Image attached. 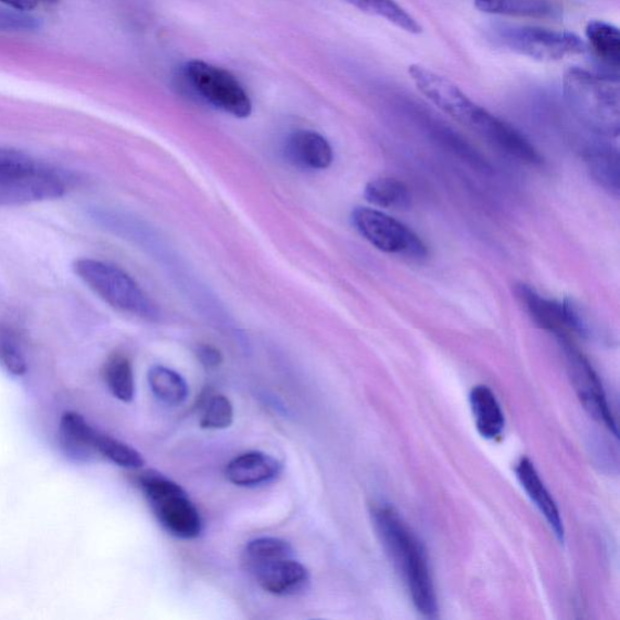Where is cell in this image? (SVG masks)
I'll use <instances>...</instances> for the list:
<instances>
[{
  "mask_svg": "<svg viewBox=\"0 0 620 620\" xmlns=\"http://www.w3.org/2000/svg\"><path fill=\"white\" fill-rule=\"evenodd\" d=\"M235 419V408L229 398L225 395H215L210 398L201 420V426L205 429H226L232 426Z\"/></svg>",
  "mask_w": 620,
  "mask_h": 620,
  "instance_id": "obj_26",
  "label": "cell"
},
{
  "mask_svg": "<svg viewBox=\"0 0 620 620\" xmlns=\"http://www.w3.org/2000/svg\"><path fill=\"white\" fill-rule=\"evenodd\" d=\"M346 3L362 10L366 14L381 17L407 34H422V26L395 0H345Z\"/></svg>",
  "mask_w": 620,
  "mask_h": 620,
  "instance_id": "obj_19",
  "label": "cell"
},
{
  "mask_svg": "<svg viewBox=\"0 0 620 620\" xmlns=\"http://www.w3.org/2000/svg\"><path fill=\"white\" fill-rule=\"evenodd\" d=\"M293 558L292 546L280 539L262 537L251 541L245 549V562L250 571L271 561Z\"/></svg>",
  "mask_w": 620,
  "mask_h": 620,
  "instance_id": "obj_22",
  "label": "cell"
},
{
  "mask_svg": "<svg viewBox=\"0 0 620 620\" xmlns=\"http://www.w3.org/2000/svg\"><path fill=\"white\" fill-rule=\"evenodd\" d=\"M39 18L13 8H0V30L29 31L39 29Z\"/></svg>",
  "mask_w": 620,
  "mask_h": 620,
  "instance_id": "obj_27",
  "label": "cell"
},
{
  "mask_svg": "<svg viewBox=\"0 0 620 620\" xmlns=\"http://www.w3.org/2000/svg\"><path fill=\"white\" fill-rule=\"evenodd\" d=\"M47 167L24 152L0 147V186H12L27 181L29 178L43 173Z\"/></svg>",
  "mask_w": 620,
  "mask_h": 620,
  "instance_id": "obj_20",
  "label": "cell"
},
{
  "mask_svg": "<svg viewBox=\"0 0 620 620\" xmlns=\"http://www.w3.org/2000/svg\"><path fill=\"white\" fill-rule=\"evenodd\" d=\"M98 432L76 413H66L61 419L60 439L66 454L77 460H88L93 454Z\"/></svg>",
  "mask_w": 620,
  "mask_h": 620,
  "instance_id": "obj_16",
  "label": "cell"
},
{
  "mask_svg": "<svg viewBox=\"0 0 620 620\" xmlns=\"http://www.w3.org/2000/svg\"><path fill=\"white\" fill-rule=\"evenodd\" d=\"M78 278L111 307L144 320L160 318L153 301L128 273L93 258H81L73 265Z\"/></svg>",
  "mask_w": 620,
  "mask_h": 620,
  "instance_id": "obj_3",
  "label": "cell"
},
{
  "mask_svg": "<svg viewBox=\"0 0 620 620\" xmlns=\"http://www.w3.org/2000/svg\"><path fill=\"white\" fill-rule=\"evenodd\" d=\"M94 450L123 468L139 469L144 465V459L138 451L107 435L98 433L94 439Z\"/></svg>",
  "mask_w": 620,
  "mask_h": 620,
  "instance_id": "obj_24",
  "label": "cell"
},
{
  "mask_svg": "<svg viewBox=\"0 0 620 620\" xmlns=\"http://www.w3.org/2000/svg\"><path fill=\"white\" fill-rule=\"evenodd\" d=\"M595 180L609 192H619L618 155L611 150H598L587 157Z\"/></svg>",
  "mask_w": 620,
  "mask_h": 620,
  "instance_id": "obj_25",
  "label": "cell"
},
{
  "mask_svg": "<svg viewBox=\"0 0 620 620\" xmlns=\"http://www.w3.org/2000/svg\"><path fill=\"white\" fill-rule=\"evenodd\" d=\"M106 381L112 394L123 403L132 402L135 395V380L132 366L128 359L121 354L111 357L106 365Z\"/></svg>",
  "mask_w": 620,
  "mask_h": 620,
  "instance_id": "obj_23",
  "label": "cell"
},
{
  "mask_svg": "<svg viewBox=\"0 0 620 620\" xmlns=\"http://www.w3.org/2000/svg\"><path fill=\"white\" fill-rule=\"evenodd\" d=\"M352 223L370 244L387 254L415 258L427 254L422 240L412 229L380 210L356 207L352 213Z\"/></svg>",
  "mask_w": 620,
  "mask_h": 620,
  "instance_id": "obj_7",
  "label": "cell"
},
{
  "mask_svg": "<svg viewBox=\"0 0 620 620\" xmlns=\"http://www.w3.org/2000/svg\"><path fill=\"white\" fill-rule=\"evenodd\" d=\"M565 356L567 372L574 391L587 413L603 423L609 432L618 438V427L607 402V396L600 377L577 349L570 338H558Z\"/></svg>",
  "mask_w": 620,
  "mask_h": 620,
  "instance_id": "obj_8",
  "label": "cell"
},
{
  "mask_svg": "<svg viewBox=\"0 0 620 620\" xmlns=\"http://www.w3.org/2000/svg\"><path fill=\"white\" fill-rule=\"evenodd\" d=\"M364 195L367 202L383 208L406 210L413 203L408 187L392 177L377 178L367 184Z\"/></svg>",
  "mask_w": 620,
  "mask_h": 620,
  "instance_id": "obj_18",
  "label": "cell"
},
{
  "mask_svg": "<svg viewBox=\"0 0 620 620\" xmlns=\"http://www.w3.org/2000/svg\"><path fill=\"white\" fill-rule=\"evenodd\" d=\"M0 356L9 372L15 376H23L27 371L25 356L13 342L4 341L0 345Z\"/></svg>",
  "mask_w": 620,
  "mask_h": 620,
  "instance_id": "obj_28",
  "label": "cell"
},
{
  "mask_svg": "<svg viewBox=\"0 0 620 620\" xmlns=\"http://www.w3.org/2000/svg\"><path fill=\"white\" fill-rule=\"evenodd\" d=\"M481 13L529 18H559L561 7L554 0H475Z\"/></svg>",
  "mask_w": 620,
  "mask_h": 620,
  "instance_id": "obj_14",
  "label": "cell"
},
{
  "mask_svg": "<svg viewBox=\"0 0 620 620\" xmlns=\"http://www.w3.org/2000/svg\"><path fill=\"white\" fill-rule=\"evenodd\" d=\"M493 45L532 60L552 62L582 55L585 41L572 31L528 25L496 24L489 30Z\"/></svg>",
  "mask_w": 620,
  "mask_h": 620,
  "instance_id": "obj_4",
  "label": "cell"
},
{
  "mask_svg": "<svg viewBox=\"0 0 620 620\" xmlns=\"http://www.w3.org/2000/svg\"><path fill=\"white\" fill-rule=\"evenodd\" d=\"M140 482L157 521L167 532L181 540L201 535V514L178 483L153 471L144 472Z\"/></svg>",
  "mask_w": 620,
  "mask_h": 620,
  "instance_id": "obj_5",
  "label": "cell"
},
{
  "mask_svg": "<svg viewBox=\"0 0 620 620\" xmlns=\"http://www.w3.org/2000/svg\"><path fill=\"white\" fill-rule=\"evenodd\" d=\"M251 572L266 592L277 596L299 595L311 582L306 567L293 558L271 561Z\"/></svg>",
  "mask_w": 620,
  "mask_h": 620,
  "instance_id": "obj_9",
  "label": "cell"
},
{
  "mask_svg": "<svg viewBox=\"0 0 620 620\" xmlns=\"http://www.w3.org/2000/svg\"><path fill=\"white\" fill-rule=\"evenodd\" d=\"M372 520L389 558L403 577L417 611L428 619L438 618V597L422 542L391 506L376 507Z\"/></svg>",
  "mask_w": 620,
  "mask_h": 620,
  "instance_id": "obj_1",
  "label": "cell"
},
{
  "mask_svg": "<svg viewBox=\"0 0 620 620\" xmlns=\"http://www.w3.org/2000/svg\"><path fill=\"white\" fill-rule=\"evenodd\" d=\"M39 3L40 0H0V4L21 10V12H28V10H34L39 5Z\"/></svg>",
  "mask_w": 620,
  "mask_h": 620,
  "instance_id": "obj_30",
  "label": "cell"
},
{
  "mask_svg": "<svg viewBox=\"0 0 620 620\" xmlns=\"http://www.w3.org/2000/svg\"><path fill=\"white\" fill-rule=\"evenodd\" d=\"M184 77L188 87L210 106L239 119L250 117L249 93L229 71L203 60H191L184 67Z\"/></svg>",
  "mask_w": 620,
  "mask_h": 620,
  "instance_id": "obj_6",
  "label": "cell"
},
{
  "mask_svg": "<svg viewBox=\"0 0 620 620\" xmlns=\"http://www.w3.org/2000/svg\"><path fill=\"white\" fill-rule=\"evenodd\" d=\"M199 360L203 363L208 369H215L224 362V356L214 345L202 344L199 345L197 351Z\"/></svg>",
  "mask_w": 620,
  "mask_h": 620,
  "instance_id": "obj_29",
  "label": "cell"
},
{
  "mask_svg": "<svg viewBox=\"0 0 620 620\" xmlns=\"http://www.w3.org/2000/svg\"><path fill=\"white\" fill-rule=\"evenodd\" d=\"M283 151L291 164L304 170H325L333 162L331 144L322 135L313 130L292 132Z\"/></svg>",
  "mask_w": 620,
  "mask_h": 620,
  "instance_id": "obj_10",
  "label": "cell"
},
{
  "mask_svg": "<svg viewBox=\"0 0 620 620\" xmlns=\"http://www.w3.org/2000/svg\"><path fill=\"white\" fill-rule=\"evenodd\" d=\"M515 472H517L521 486L527 491L528 496L535 504V507L540 509L545 520L548 521L556 537L564 542L565 529L559 508L556 506L548 489L545 488L532 460L528 457H522L517 467H515Z\"/></svg>",
  "mask_w": 620,
  "mask_h": 620,
  "instance_id": "obj_13",
  "label": "cell"
},
{
  "mask_svg": "<svg viewBox=\"0 0 620 620\" xmlns=\"http://www.w3.org/2000/svg\"><path fill=\"white\" fill-rule=\"evenodd\" d=\"M517 295L540 328L555 333L558 338H570L572 331L565 302L544 299L537 291L524 283L518 286Z\"/></svg>",
  "mask_w": 620,
  "mask_h": 620,
  "instance_id": "obj_11",
  "label": "cell"
},
{
  "mask_svg": "<svg viewBox=\"0 0 620 620\" xmlns=\"http://www.w3.org/2000/svg\"><path fill=\"white\" fill-rule=\"evenodd\" d=\"M149 382L157 401L165 405L178 406L186 402L188 385L180 374L165 366H154L150 370Z\"/></svg>",
  "mask_w": 620,
  "mask_h": 620,
  "instance_id": "obj_21",
  "label": "cell"
},
{
  "mask_svg": "<svg viewBox=\"0 0 620 620\" xmlns=\"http://www.w3.org/2000/svg\"><path fill=\"white\" fill-rule=\"evenodd\" d=\"M562 91L567 106L592 131L616 138L620 130L619 79L572 67L565 72Z\"/></svg>",
  "mask_w": 620,
  "mask_h": 620,
  "instance_id": "obj_2",
  "label": "cell"
},
{
  "mask_svg": "<svg viewBox=\"0 0 620 620\" xmlns=\"http://www.w3.org/2000/svg\"><path fill=\"white\" fill-rule=\"evenodd\" d=\"M470 406L480 435L489 440L501 438L506 419L495 393L483 384L472 388Z\"/></svg>",
  "mask_w": 620,
  "mask_h": 620,
  "instance_id": "obj_15",
  "label": "cell"
},
{
  "mask_svg": "<svg viewBox=\"0 0 620 620\" xmlns=\"http://www.w3.org/2000/svg\"><path fill=\"white\" fill-rule=\"evenodd\" d=\"M585 45L595 58L617 76L620 66V31L603 20H591L585 26Z\"/></svg>",
  "mask_w": 620,
  "mask_h": 620,
  "instance_id": "obj_17",
  "label": "cell"
},
{
  "mask_svg": "<svg viewBox=\"0 0 620 620\" xmlns=\"http://www.w3.org/2000/svg\"><path fill=\"white\" fill-rule=\"evenodd\" d=\"M281 465L264 452H248L230 460L226 468L227 479L241 488L265 485L278 478Z\"/></svg>",
  "mask_w": 620,
  "mask_h": 620,
  "instance_id": "obj_12",
  "label": "cell"
}]
</instances>
